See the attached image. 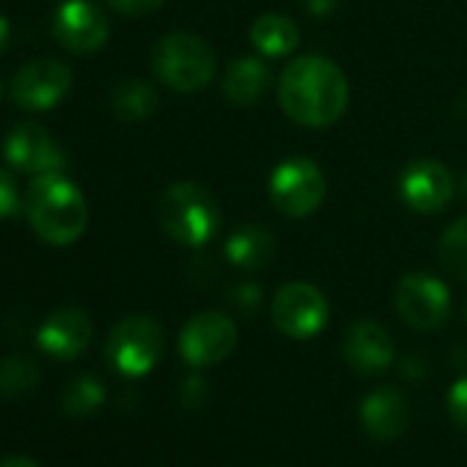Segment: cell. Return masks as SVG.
<instances>
[{"label": "cell", "mask_w": 467, "mask_h": 467, "mask_svg": "<svg viewBox=\"0 0 467 467\" xmlns=\"http://www.w3.org/2000/svg\"><path fill=\"white\" fill-rule=\"evenodd\" d=\"M278 102L300 127L336 124L349 105V83L338 64L322 56L295 58L278 80Z\"/></svg>", "instance_id": "cell-1"}, {"label": "cell", "mask_w": 467, "mask_h": 467, "mask_svg": "<svg viewBox=\"0 0 467 467\" xmlns=\"http://www.w3.org/2000/svg\"><path fill=\"white\" fill-rule=\"evenodd\" d=\"M28 225L47 245L67 248L83 237L88 223V203L83 190L64 176V171L39 173L26 195Z\"/></svg>", "instance_id": "cell-2"}, {"label": "cell", "mask_w": 467, "mask_h": 467, "mask_svg": "<svg viewBox=\"0 0 467 467\" xmlns=\"http://www.w3.org/2000/svg\"><path fill=\"white\" fill-rule=\"evenodd\" d=\"M157 220L162 231L179 245L203 248L220 231L217 198L198 182H173L157 201Z\"/></svg>", "instance_id": "cell-3"}, {"label": "cell", "mask_w": 467, "mask_h": 467, "mask_svg": "<svg viewBox=\"0 0 467 467\" xmlns=\"http://www.w3.org/2000/svg\"><path fill=\"white\" fill-rule=\"evenodd\" d=\"M151 69L168 88L179 94H195L212 83L217 58L201 36L173 31L154 45Z\"/></svg>", "instance_id": "cell-4"}, {"label": "cell", "mask_w": 467, "mask_h": 467, "mask_svg": "<svg viewBox=\"0 0 467 467\" xmlns=\"http://www.w3.org/2000/svg\"><path fill=\"white\" fill-rule=\"evenodd\" d=\"M327 192V182L322 168L308 157L284 160L270 176V201L273 206L292 220H303L314 214Z\"/></svg>", "instance_id": "cell-5"}, {"label": "cell", "mask_w": 467, "mask_h": 467, "mask_svg": "<svg viewBox=\"0 0 467 467\" xmlns=\"http://www.w3.org/2000/svg\"><path fill=\"white\" fill-rule=\"evenodd\" d=\"M105 355L119 374L143 377L162 358V327L143 314L124 317L110 330Z\"/></svg>", "instance_id": "cell-6"}, {"label": "cell", "mask_w": 467, "mask_h": 467, "mask_svg": "<svg viewBox=\"0 0 467 467\" xmlns=\"http://www.w3.org/2000/svg\"><path fill=\"white\" fill-rule=\"evenodd\" d=\"M275 327L297 341L314 338L325 330L330 319V303L327 297L306 281H295L278 289L270 306Z\"/></svg>", "instance_id": "cell-7"}, {"label": "cell", "mask_w": 467, "mask_h": 467, "mask_svg": "<svg viewBox=\"0 0 467 467\" xmlns=\"http://www.w3.org/2000/svg\"><path fill=\"white\" fill-rule=\"evenodd\" d=\"M237 347V325L223 311L195 314L179 333V352L195 368L217 366Z\"/></svg>", "instance_id": "cell-8"}, {"label": "cell", "mask_w": 467, "mask_h": 467, "mask_svg": "<svg viewBox=\"0 0 467 467\" xmlns=\"http://www.w3.org/2000/svg\"><path fill=\"white\" fill-rule=\"evenodd\" d=\"M396 311L415 330H437L448 322L451 292L429 273H410L396 286Z\"/></svg>", "instance_id": "cell-9"}, {"label": "cell", "mask_w": 467, "mask_h": 467, "mask_svg": "<svg viewBox=\"0 0 467 467\" xmlns=\"http://www.w3.org/2000/svg\"><path fill=\"white\" fill-rule=\"evenodd\" d=\"M56 39L78 56H91L108 45L110 23L91 0H64L53 15Z\"/></svg>", "instance_id": "cell-10"}, {"label": "cell", "mask_w": 467, "mask_h": 467, "mask_svg": "<svg viewBox=\"0 0 467 467\" xmlns=\"http://www.w3.org/2000/svg\"><path fill=\"white\" fill-rule=\"evenodd\" d=\"M72 88V69L56 58H39L26 64L12 80V99L23 110H50Z\"/></svg>", "instance_id": "cell-11"}, {"label": "cell", "mask_w": 467, "mask_h": 467, "mask_svg": "<svg viewBox=\"0 0 467 467\" xmlns=\"http://www.w3.org/2000/svg\"><path fill=\"white\" fill-rule=\"evenodd\" d=\"M453 176L437 160H412L399 173V198L420 214L442 212L453 198Z\"/></svg>", "instance_id": "cell-12"}, {"label": "cell", "mask_w": 467, "mask_h": 467, "mask_svg": "<svg viewBox=\"0 0 467 467\" xmlns=\"http://www.w3.org/2000/svg\"><path fill=\"white\" fill-rule=\"evenodd\" d=\"M6 160L23 171V173H53L67 168V154L58 146V140L36 121H23L17 124L4 143Z\"/></svg>", "instance_id": "cell-13"}, {"label": "cell", "mask_w": 467, "mask_h": 467, "mask_svg": "<svg viewBox=\"0 0 467 467\" xmlns=\"http://www.w3.org/2000/svg\"><path fill=\"white\" fill-rule=\"evenodd\" d=\"M94 325L80 308H58L53 311L42 327L36 330V344L45 355L58 360H72L83 355L91 344Z\"/></svg>", "instance_id": "cell-14"}, {"label": "cell", "mask_w": 467, "mask_h": 467, "mask_svg": "<svg viewBox=\"0 0 467 467\" xmlns=\"http://www.w3.org/2000/svg\"><path fill=\"white\" fill-rule=\"evenodd\" d=\"M344 358H347V363L355 371H360V374H377V371H385L393 363L396 347H393L390 333L382 325H377L371 319H363V322H355L347 330Z\"/></svg>", "instance_id": "cell-15"}, {"label": "cell", "mask_w": 467, "mask_h": 467, "mask_svg": "<svg viewBox=\"0 0 467 467\" xmlns=\"http://www.w3.org/2000/svg\"><path fill=\"white\" fill-rule=\"evenodd\" d=\"M360 423L374 440H393L404 434L410 423V404L404 393L393 388L371 390L360 404Z\"/></svg>", "instance_id": "cell-16"}, {"label": "cell", "mask_w": 467, "mask_h": 467, "mask_svg": "<svg viewBox=\"0 0 467 467\" xmlns=\"http://www.w3.org/2000/svg\"><path fill=\"white\" fill-rule=\"evenodd\" d=\"M275 251H278L275 237L262 225H243L225 240L228 265L237 270H248V273H256V270H265L267 265H273Z\"/></svg>", "instance_id": "cell-17"}, {"label": "cell", "mask_w": 467, "mask_h": 467, "mask_svg": "<svg viewBox=\"0 0 467 467\" xmlns=\"http://www.w3.org/2000/svg\"><path fill=\"white\" fill-rule=\"evenodd\" d=\"M270 88V69L262 58H237L223 75V94L234 105H256Z\"/></svg>", "instance_id": "cell-18"}, {"label": "cell", "mask_w": 467, "mask_h": 467, "mask_svg": "<svg viewBox=\"0 0 467 467\" xmlns=\"http://www.w3.org/2000/svg\"><path fill=\"white\" fill-rule=\"evenodd\" d=\"M251 45L267 58H284L297 50L300 31L284 15H262L251 26Z\"/></svg>", "instance_id": "cell-19"}, {"label": "cell", "mask_w": 467, "mask_h": 467, "mask_svg": "<svg viewBox=\"0 0 467 467\" xmlns=\"http://www.w3.org/2000/svg\"><path fill=\"white\" fill-rule=\"evenodd\" d=\"M160 105L154 86L146 80H124L113 88V110L124 121H143Z\"/></svg>", "instance_id": "cell-20"}, {"label": "cell", "mask_w": 467, "mask_h": 467, "mask_svg": "<svg viewBox=\"0 0 467 467\" xmlns=\"http://www.w3.org/2000/svg\"><path fill=\"white\" fill-rule=\"evenodd\" d=\"M437 259L448 275L467 284V217L451 223L437 245Z\"/></svg>", "instance_id": "cell-21"}, {"label": "cell", "mask_w": 467, "mask_h": 467, "mask_svg": "<svg viewBox=\"0 0 467 467\" xmlns=\"http://www.w3.org/2000/svg\"><path fill=\"white\" fill-rule=\"evenodd\" d=\"M39 382V368L36 360L28 355H9L0 363V393L6 399H20L28 396Z\"/></svg>", "instance_id": "cell-22"}, {"label": "cell", "mask_w": 467, "mask_h": 467, "mask_svg": "<svg viewBox=\"0 0 467 467\" xmlns=\"http://www.w3.org/2000/svg\"><path fill=\"white\" fill-rule=\"evenodd\" d=\"M102 401H105V388L91 374H80L69 379L61 396V404L69 415H91L102 407Z\"/></svg>", "instance_id": "cell-23"}, {"label": "cell", "mask_w": 467, "mask_h": 467, "mask_svg": "<svg viewBox=\"0 0 467 467\" xmlns=\"http://www.w3.org/2000/svg\"><path fill=\"white\" fill-rule=\"evenodd\" d=\"M265 295H262V286L259 284H237V286H231L228 292V303L237 308L240 314H256L259 306H262Z\"/></svg>", "instance_id": "cell-24"}, {"label": "cell", "mask_w": 467, "mask_h": 467, "mask_svg": "<svg viewBox=\"0 0 467 467\" xmlns=\"http://www.w3.org/2000/svg\"><path fill=\"white\" fill-rule=\"evenodd\" d=\"M445 404H448V415H451V420H453L459 429H464V431H467V377H459V379L451 385Z\"/></svg>", "instance_id": "cell-25"}, {"label": "cell", "mask_w": 467, "mask_h": 467, "mask_svg": "<svg viewBox=\"0 0 467 467\" xmlns=\"http://www.w3.org/2000/svg\"><path fill=\"white\" fill-rule=\"evenodd\" d=\"M20 206V195H17V182L12 179L9 171L0 168V220L15 214Z\"/></svg>", "instance_id": "cell-26"}, {"label": "cell", "mask_w": 467, "mask_h": 467, "mask_svg": "<svg viewBox=\"0 0 467 467\" xmlns=\"http://www.w3.org/2000/svg\"><path fill=\"white\" fill-rule=\"evenodd\" d=\"M105 4L121 15H130V17H140V15H149V12H157L165 0H105Z\"/></svg>", "instance_id": "cell-27"}, {"label": "cell", "mask_w": 467, "mask_h": 467, "mask_svg": "<svg viewBox=\"0 0 467 467\" xmlns=\"http://www.w3.org/2000/svg\"><path fill=\"white\" fill-rule=\"evenodd\" d=\"M179 399H182V404H184V407H190V410L201 407V404H203V399H206V382H203L201 377H187V379L182 382Z\"/></svg>", "instance_id": "cell-28"}, {"label": "cell", "mask_w": 467, "mask_h": 467, "mask_svg": "<svg viewBox=\"0 0 467 467\" xmlns=\"http://www.w3.org/2000/svg\"><path fill=\"white\" fill-rule=\"evenodd\" d=\"M303 4H306V12L314 17H327L338 9V0H303Z\"/></svg>", "instance_id": "cell-29"}, {"label": "cell", "mask_w": 467, "mask_h": 467, "mask_svg": "<svg viewBox=\"0 0 467 467\" xmlns=\"http://www.w3.org/2000/svg\"><path fill=\"white\" fill-rule=\"evenodd\" d=\"M0 467H39V464L28 456H6L4 462H0Z\"/></svg>", "instance_id": "cell-30"}, {"label": "cell", "mask_w": 467, "mask_h": 467, "mask_svg": "<svg viewBox=\"0 0 467 467\" xmlns=\"http://www.w3.org/2000/svg\"><path fill=\"white\" fill-rule=\"evenodd\" d=\"M9 39H12V26L4 15H0V53L9 47Z\"/></svg>", "instance_id": "cell-31"}, {"label": "cell", "mask_w": 467, "mask_h": 467, "mask_svg": "<svg viewBox=\"0 0 467 467\" xmlns=\"http://www.w3.org/2000/svg\"><path fill=\"white\" fill-rule=\"evenodd\" d=\"M456 110H459V116H464V119H467V94H462V97H459Z\"/></svg>", "instance_id": "cell-32"}, {"label": "cell", "mask_w": 467, "mask_h": 467, "mask_svg": "<svg viewBox=\"0 0 467 467\" xmlns=\"http://www.w3.org/2000/svg\"><path fill=\"white\" fill-rule=\"evenodd\" d=\"M459 190H462V195L467 198V173L462 176V184H459Z\"/></svg>", "instance_id": "cell-33"}, {"label": "cell", "mask_w": 467, "mask_h": 467, "mask_svg": "<svg viewBox=\"0 0 467 467\" xmlns=\"http://www.w3.org/2000/svg\"><path fill=\"white\" fill-rule=\"evenodd\" d=\"M464 317H467V311H464Z\"/></svg>", "instance_id": "cell-34"}]
</instances>
